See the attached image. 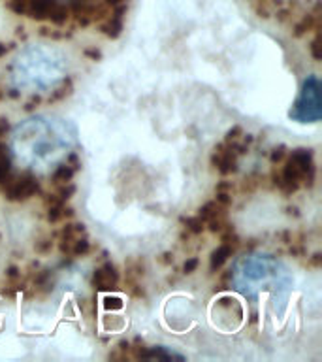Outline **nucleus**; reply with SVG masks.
Masks as SVG:
<instances>
[{
    "mask_svg": "<svg viewBox=\"0 0 322 362\" xmlns=\"http://www.w3.org/2000/svg\"><path fill=\"white\" fill-rule=\"evenodd\" d=\"M73 247L70 249V253H73L76 255V257H81V255H85L87 253V251H89V242H87V240H81V238H76V240H73Z\"/></svg>",
    "mask_w": 322,
    "mask_h": 362,
    "instance_id": "10",
    "label": "nucleus"
},
{
    "mask_svg": "<svg viewBox=\"0 0 322 362\" xmlns=\"http://www.w3.org/2000/svg\"><path fill=\"white\" fill-rule=\"evenodd\" d=\"M123 298H119V296H106V298H104V308H106V310H123Z\"/></svg>",
    "mask_w": 322,
    "mask_h": 362,
    "instance_id": "13",
    "label": "nucleus"
},
{
    "mask_svg": "<svg viewBox=\"0 0 322 362\" xmlns=\"http://www.w3.org/2000/svg\"><path fill=\"white\" fill-rule=\"evenodd\" d=\"M239 134H242V129L239 127H234L232 130H228V134H226V141H234L239 138Z\"/></svg>",
    "mask_w": 322,
    "mask_h": 362,
    "instance_id": "20",
    "label": "nucleus"
},
{
    "mask_svg": "<svg viewBox=\"0 0 322 362\" xmlns=\"http://www.w3.org/2000/svg\"><path fill=\"white\" fill-rule=\"evenodd\" d=\"M6 276L10 277V279H17V277H19V270H17L16 266H10V268L6 270Z\"/></svg>",
    "mask_w": 322,
    "mask_h": 362,
    "instance_id": "25",
    "label": "nucleus"
},
{
    "mask_svg": "<svg viewBox=\"0 0 322 362\" xmlns=\"http://www.w3.org/2000/svg\"><path fill=\"white\" fill-rule=\"evenodd\" d=\"M232 255V245H228V243H222L217 251H213V255H211V270H219L220 266L225 264L226 260H228V257Z\"/></svg>",
    "mask_w": 322,
    "mask_h": 362,
    "instance_id": "5",
    "label": "nucleus"
},
{
    "mask_svg": "<svg viewBox=\"0 0 322 362\" xmlns=\"http://www.w3.org/2000/svg\"><path fill=\"white\" fill-rule=\"evenodd\" d=\"M6 51H8V47H6V45H0V57L4 55Z\"/></svg>",
    "mask_w": 322,
    "mask_h": 362,
    "instance_id": "30",
    "label": "nucleus"
},
{
    "mask_svg": "<svg viewBox=\"0 0 322 362\" xmlns=\"http://www.w3.org/2000/svg\"><path fill=\"white\" fill-rule=\"evenodd\" d=\"M209 223V230L211 232H220L225 228V223H222V217H217V219L208 221Z\"/></svg>",
    "mask_w": 322,
    "mask_h": 362,
    "instance_id": "17",
    "label": "nucleus"
},
{
    "mask_svg": "<svg viewBox=\"0 0 322 362\" xmlns=\"http://www.w3.org/2000/svg\"><path fill=\"white\" fill-rule=\"evenodd\" d=\"M282 155H285V147H279V149H275V151L271 153V160H273V163H279L282 158Z\"/></svg>",
    "mask_w": 322,
    "mask_h": 362,
    "instance_id": "23",
    "label": "nucleus"
},
{
    "mask_svg": "<svg viewBox=\"0 0 322 362\" xmlns=\"http://www.w3.org/2000/svg\"><path fill=\"white\" fill-rule=\"evenodd\" d=\"M47 17H49L53 23H56V25H62V23L68 19V6L62 4V2H59V0H56L55 4L51 6V10H49V13H47Z\"/></svg>",
    "mask_w": 322,
    "mask_h": 362,
    "instance_id": "6",
    "label": "nucleus"
},
{
    "mask_svg": "<svg viewBox=\"0 0 322 362\" xmlns=\"http://www.w3.org/2000/svg\"><path fill=\"white\" fill-rule=\"evenodd\" d=\"M304 177V170L299 166L294 158H290L287 164H285V170H282V180L292 181V183H298L299 180Z\"/></svg>",
    "mask_w": 322,
    "mask_h": 362,
    "instance_id": "4",
    "label": "nucleus"
},
{
    "mask_svg": "<svg viewBox=\"0 0 322 362\" xmlns=\"http://www.w3.org/2000/svg\"><path fill=\"white\" fill-rule=\"evenodd\" d=\"M217 202H219L220 206H228V204L232 202V197L228 192H219V194H217Z\"/></svg>",
    "mask_w": 322,
    "mask_h": 362,
    "instance_id": "21",
    "label": "nucleus"
},
{
    "mask_svg": "<svg viewBox=\"0 0 322 362\" xmlns=\"http://www.w3.org/2000/svg\"><path fill=\"white\" fill-rule=\"evenodd\" d=\"M311 53H313V57H315L316 61H321L322 59V51H321V38L316 36L315 40H313V44H311Z\"/></svg>",
    "mask_w": 322,
    "mask_h": 362,
    "instance_id": "16",
    "label": "nucleus"
},
{
    "mask_svg": "<svg viewBox=\"0 0 322 362\" xmlns=\"http://www.w3.org/2000/svg\"><path fill=\"white\" fill-rule=\"evenodd\" d=\"M0 98H2V93H0Z\"/></svg>",
    "mask_w": 322,
    "mask_h": 362,
    "instance_id": "32",
    "label": "nucleus"
},
{
    "mask_svg": "<svg viewBox=\"0 0 322 362\" xmlns=\"http://www.w3.org/2000/svg\"><path fill=\"white\" fill-rule=\"evenodd\" d=\"M73 192H76V187L73 185H70V187H64V189H62L61 191V200H66V198H70L73 194Z\"/></svg>",
    "mask_w": 322,
    "mask_h": 362,
    "instance_id": "22",
    "label": "nucleus"
},
{
    "mask_svg": "<svg viewBox=\"0 0 322 362\" xmlns=\"http://www.w3.org/2000/svg\"><path fill=\"white\" fill-rule=\"evenodd\" d=\"M200 219L203 221H211L217 219V217H225V206H220L219 202H208L200 209Z\"/></svg>",
    "mask_w": 322,
    "mask_h": 362,
    "instance_id": "3",
    "label": "nucleus"
},
{
    "mask_svg": "<svg viewBox=\"0 0 322 362\" xmlns=\"http://www.w3.org/2000/svg\"><path fill=\"white\" fill-rule=\"evenodd\" d=\"M38 102H40V98H38V96H36V98H32V100L28 102V104H27V106H25V107H27V110H32L34 104H38Z\"/></svg>",
    "mask_w": 322,
    "mask_h": 362,
    "instance_id": "27",
    "label": "nucleus"
},
{
    "mask_svg": "<svg viewBox=\"0 0 322 362\" xmlns=\"http://www.w3.org/2000/svg\"><path fill=\"white\" fill-rule=\"evenodd\" d=\"M34 249H36V253H47V251H51V242L49 240H42V242H38L34 245Z\"/></svg>",
    "mask_w": 322,
    "mask_h": 362,
    "instance_id": "18",
    "label": "nucleus"
},
{
    "mask_svg": "<svg viewBox=\"0 0 322 362\" xmlns=\"http://www.w3.org/2000/svg\"><path fill=\"white\" fill-rule=\"evenodd\" d=\"M8 129H10V123H8V119H0V138L2 136H6V132H8Z\"/></svg>",
    "mask_w": 322,
    "mask_h": 362,
    "instance_id": "24",
    "label": "nucleus"
},
{
    "mask_svg": "<svg viewBox=\"0 0 322 362\" xmlns=\"http://www.w3.org/2000/svg\"><path fill=\"white\" fill-rule=\"evenodd\" d=\"M121 28H123L121 19H115V17H113L112 21H107L102 25V33L106 34L107 38H117L119 34H121Z\"/></svg>",
    "mask_w": 322,
    "mask_h": 362,
    "instance_id": "7",
    "label": "nucleus"
},
{
    "mask_svg": "<svg viewBox=\"0 0 322 362\" xmlns=\"http://www.w3.org/2000/svg\"><path fill=\"white\" fill-rule=\"evenodd\" d=\"M34 192H38V181L34 180L30 174H27L23 175V177H19L13 185H10V189H8V197H10L11 200H25V198L32 197Z\"/></svg>",
    "mask_w": 322,
    "mask_h": 362,
    "instance_id": "1",
    "label": "nucleus"
},
{
    "mask_svg": "<svg viewBox=\"0 0 322 362\" xmlns=\"http://www.w3.org/2000/svg\"><path fill=\"white\" fill-rule=\"evenodd\" d=\"M185 225L192 234H200L203 230V219H200V217H189V219H185Z\"/></svg>",
    "mask_w": 322,
    "mask_h": 362,
    "instance_id": "12",
    "label": "nucleus"
},
{
    "mask_svg": "<svg viewBox=\"0 0 322 362\" xmlns=\"http://www.w3.org/2000/svg\"><path fill=\"white\" fill-rule=\"evenodd\" d=\"M85 55H87V57H93V59H100V51L87 49V51H85Z\"/></svg>",
    "mask_w": 322,
    "mask_h": 362,
    "instance_id": "26",
    "label": "nucleus"
},
{
    "mask_svg": "<svg viewBox=\"0 0 322 362\" xmlns=\"http://www.w3.org/2000/svg\"><path fill=\"white\" fill-rule=\"evenodd\" d=\"M70 90H72V83H70V81H64V83H62V87H59V89H56L55 93L49 96V102L61 100V98H64V96L70 95Z\"/></svg>",
    "mask_w": 322,
    "mask_h": 362,
    "instance_id": "11",
    "label": "nucleus"
},
{
    "mask_svg": "<svg viewBox=\"0 0 322 362\" xmlns=\"http://www.w3.org/2000/svg\"><path fill=\"white\" fill-rule=\"evenodd\" d=\"M61 217H62V206H61V204L49 206V209H47V221H51V223H56V221L61 219Z\"/></svg>",
    "mask_w": 322,
    "mask_h": 362,
    "instance_id": "14",
    "label": "nucleus"
},
{
    "mask_svg": "<svg viewBox=\"0 0 322 362\" xmlns=\"http://www.w3.org/2000/svg\"><path fill=\"white\" fill-rule=\"evenodd\" d=\"M73 177V168H70L68 164H62L59 168L55 170V174H53V181L55 183H68V181H72Z\"/></svg>",
    "mask_w": 322,
    "mask_h": 362,
    "instance_id": "8",
    "label": "nucleus"
},
{
    "mask_svg": "<svg viewBox=\"0 0 322 362\" xmlns=\"http://www.w3.org/2000/svg\"><path fill=\"white\" fill-rule=\"evenodd\" d=\"M124 0H107V4H112V6H119V4H123Z\"/></svg>",
    "mask_w": 322,
    "mask_h": 362,
    "instance_id": "29",
    "label": "nucleus"
},
{
    "mask_svg": "<svg viewBox=\"0 0 322 362\" xmlns=\"http://www.w3.org/2000/svg\"><path fill=\"white\" fill-rule=\"evenodd\" d=\"M311 262H313V264H315V266L321 264V255H318V253L313 255V260H311Z\"/></svg>",
    "mask_w": 322,
    "mask_h": 362,
    "instance_id": "28",
    "label": "nucleus"
},
{
    "mask_svg": "<svg viewBox=\"0 0 322 362\" xmlns=\"http://www.w3.org/2000/svg\"><path fill=\"white\" fill-rule=\"evenodd\" d=\"M198 264H200V260L198 259H189L185 262V266H183V272H185V274H192V272L198 268Z\"/></svg>",
    "mask_w": 322,
    "mask_h": 362,
    "instance_id": "19",
    "label": "nucleus"
},
{
    "mask_svg": "<svg viewBox=\"0 0 322 362\" xmlns=\"http://www.w3.org/2000/svg\"><path fill=\"white\" fill-rule=\"evenodd\" d=\"M10 157L8 153H0V183H4L10 175Z\"/></svg>",
    "mask_w": 322,
    "mask_h": 362,
    "instance_id": "9",
    "label": "nucleus"
},
{
    "mask_svg": "<svg viewBox=\"0 0 322 362\" xmlns=\"http://www.w3.org/2000/svg\"><path fill=\"white\" fill-rule=\"evenodd\" d=\"M0 153H8V147L4 144H0Z\"/></svg>",
    "mask_w": 322,
    "mask_h": 362,
    "instance_id": "31",
    "label": "nucleus"
},
{
    "mask_svg": "<svg viewBox=\"0 0 322 362\" xmlns=\"http://www.w3.org/2000/svg\"><path fill=\"white\" fill-rule=\"evenodd\" d=\"M117 281L119 276L112 264L102 266V268H98V270L95 272V276H93V283H95V287L98 288V291H109V288H113L117 285Z\"/></svg>",
    "mask_w": 322,
    "mask_h": 362,
    "instance_id": "2",
    "label": "nucleus"
},
{
    "mask_svg": "<svg viewBox=\"0 0 322 362\" xmlns=\"http://www.w3.org/2000/svg\"><path fill=\"white\" fill-rule=\"evenodd\" d=\"M313 23H315V19H313V17H311V16L305 17L304 21L299 23L298 27H296V33H294V34H296V36H302V34H304L305 30H309V28L313 27Z\"/></svg>",
    "mask_w": 322,
    "mask_h": 362,
    "instance_id": "15",
    "label": "nucleus"
}]
</instances>
